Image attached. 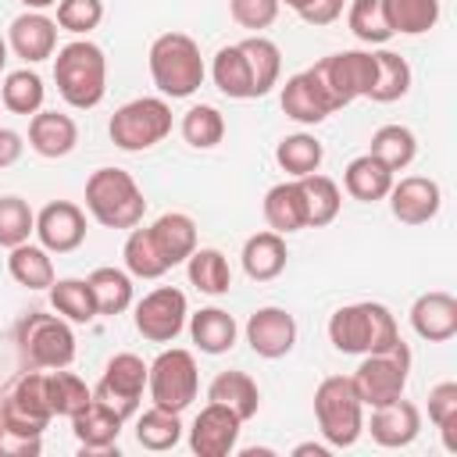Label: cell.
<instances>
[{"label":"cell","mask_w":457,"mask_h":457,"mask_svg":"<svg viewBox=\"0 0 457 457\" xmlns=\"http://www.w3.org/2000/svg\"><path fill=\"white\" fill-rule=\"evenodd\" d=\"M54 82L68 107L89 111L107 93V57L89 39H71L54 57Z\"/></svg>","instance_id":"1"},{"label":"cell","mask_w":457,"mask_h":457,"mask_svg":"<svg viewBox=\"0 0 457 457\" xmlns=\"http://www.w3.org/2000/svg\"><path fill=\"white\" fill-rule=\"evenodd\" d=\"M400 339V328H396V318L386 303H375V300H361V303H346L339 311H332L328 318V343L339 350V353H375V350H386Z\"/></svg>","instance_id":"2"},{"label":"cell","mask_w":457,"mask_h":457,"mask_svg":"<svg viewBox=\"0 0 457 457\" xmlns=\"http://www.w3.org/2000/svg\"><path fill=\"white\" fill-rule=\"evenodd\" d=\"M150 79L154 86L161 89V96H171V100H182V96H193L200 86H204V57H200V46L193 36L186 32H164L150 43Z\"/></svg>","instance_id":"3"},{"label":"cell","mask_w":457,"mask_h":457,"mask_svg":"<svg viewBox=\"0 0 457 457\" xmlns=\"http://www.w3.org/2000/svg\"><path fill=\"white\" fill-rule=\"evenodd\" d=\"M86 211L104 228H136L146 214V196L129 171L96 168L86 179Z\"/></svg>","instance_id":"4"},{"label":"cell","mask_w":457,"mask_h":457,"mask_svg":"<svg viewBox=\"0 0 457 457\" xmlns=\"http://www.w3.org/2000/svg\"><path fill=\"white\" fill-rule=\"evenodd\" d=\"M314 418L318 432L325 436L328 446L343 450L353 446L364 432V403L346 375H328L314 389Z\"/></svg>","instance_id":"5"},{"label":"cell","mask_w":457,"mask_h":457,"mask_svg":"<svg viewBox=\"0 0 457 457\" xmlns=\"http://www.w3.org/2000/svg\"><path fill=\"white\" fill-rule=\"evenodd\" d=\"M18 353L25 368H68L75 361V332L61 314L32 311L18 321Z\"/></svg>","instance_id":"6"},{"label":"cell","mask_w":457,"mask_h":457,"mask_svg":"<svg viewBox=\"0 0 457 457\" xmlns=\"http://www.w3.org/2000/svg\"><path fill=\"white\" fill-rule=\"evenodd\" d=\"M168 132H171V107H168L164 96H136V100L121 104L107 121L111 143L125 154L150 150Z\"/></svg>","instance_id":"7"},{"label":"cell","mask_w":457,"mask_h":457,"mask_svg":"<svg viewBox=\"0 0 457 457\" xmlns=\"http://www.w3.org/2000/svg\"><path fill=\"white\" fill-rule=\"evenodd\" d=\"M407 375H411V346L403 339H396L386 350L364 353V361L357 364L350 382L364 407H382V403H393L403 396Z\"/></svg>","instance_id":"8"},{"label":"cell","mask_w":457,"mask_h":457,"mask_svg":"<svg viewBox=\"0 0 457 457\" xmlns=\"http://www.w3.org/2000/svg\"><path fill=\"white\" fill-rule=\"evenodd\" d=\"M146 389L154 407H164L171 414H182L200 389V371H196V357L182 346L161 350L154 357V364H146Z\"/></svg>","instance_id":"9"},{"label":"cell","mask_w":457,"mask_h":457,"mask_svg":"<svg viewBox=\"0 0 457 457\" xmlns=\"http://www.w3.org/2000/svg\"><path fill=\"white\" fill-rule=\"evenodd\" d=\"M50 396H46V371L25 368L18 371L7 389L0 393V425L25 432V436H43L50 425Z\"/></svg>","instance_id":"10"},{"label":"cell","mask_w":457,"mask_h":457,"mask_svg":"<svg viewBox=\"0 0 457 457\" xmlns=\"http://www.w3.org/2000/svg\"><path fill=\"white\" fill-rule=\"evenodd\" d=\"M311 75L321 82V89L328 93L332 107H346L357 96H368L371 82H375V54L368 50H339L328 54L321 61L311 64Z\"/></svg>","instance_id":"11"},{"label":"cell","mask_w":457,"mask_h":457,"mask_svg":"<svg viewBox=\"0 0 457 457\" xmlns=\"http://www.w3.org/2000/svg\"><path fill=\"white\" fill-rule=\"evenodd\" d=\"M143 389H146V364H143V357L125 350V353H114L104 364V375H100L93 396L125 421V418H132L139 411Z\"/></svg>","instance_id":"12"},{"label":"cell","mask_w":457,"mask_h":457,"mask_svg":"<svg viewBox=\"0 0 457 457\" xmlns=\"http://www.w3.org/2000/svg\"><path fill=\"white\" fill-rule=\"evenodd\" d=\"M136 332L150 343H171L182 328H186V318H189V303H186V293L175 289V286H157L150 289L139 303H136Z\"/></svg>","instance_id":"13"},{"label":"cell","mask_w":457,"mask_h":457,"mask_svg":"<svg viewBox=\"0 0 457 457\" xmlns=\"http://www.w3.org/2000/svg\"><path fill=\"white\" fill-rule=\"evenodd\" d=\"M36 236L39 246L50 253H71L86 243V214L71 200H50L36 214Z\"/></svg>","instance_id":"14"},{"label":"cell","mask_w":457,"mask_h":457,"mask_svg":"<svg viewBox=\"0 0 457 457\" xmlns=\"http://www.w3.org/2000/svg\"><path fill=\"white\" fill-rule=\"evenodd\" d=\"M239 418L225 407V403H214L207 400V407L193 418V428H189V446L193 453L200 457H228L239 443Z\"/></svg>","instance_id":"15"},{"label":"cell","mask_w":457,"mask_h":457,"mask_svg":"<svg viewBox=\"0 0 457 457\" xmlns=\"http://www.w3.org/2000/svg\"><path fill=\"white\" fill-rule=\"evenodd\" d=\"M389 211L396 221L403 225H425L439 214L443 207V189L436 179H425V175H407L400 182L389 186Z\"/></svg>","instance_id":"16"},{"label":"cell","mask_w":457,"mask_h":457,"mask_svg":"<svg viewBox=\"0 0 457 457\" xmlns=\"http://www.w3.org/2000/svg\"><path fill=\"white\" fill-rule=\"evenodd\" d=\"M246 343L257 357L278 361L296 346V321L282 307H257L246 318Z\"/></svg>","instance_id":"17"},{"label":"cell","mask_w":457,"mask_h":457,"mask_svg":"<svg viewBox=\"0 0 457 457\" xmlns=\"http://www.w3.org/2000/svg\"><path fill=\"white\" fill-rule=\"evenodd\" d=\"M278 104H282L286 118H293V121H300V125H321L328 114H336L328 93H325L321 82L311 75V68H303V71H296V75L286 79V86H282V93H278Z\"/></svg>","instance_id":"18"},{"label":"cell","mask_w":457,"mask_h":457,"mask_svg":"<svg viewBox=\"0 0 457 457\" xmlns=\"http://www.w3.org/2000/svg\"><path fill=\"white\" fill-rule=\"evenodd\" d=\"M7 46L25 64H39V61L54 57V50H57V21L46 18L43 11H25V14H18L11 21Z\"/></svg>","instance_id":"19"},{"label":"cell","mask_w":457,"mask_h":457,"mask_svg":"<svg viewBox=\"0 0 457 457\" xmlns=\"http://www.w3.org/2000/svg\"><path fill=\"white\" fill-rule=\"evenodd\" d=\"M71 432H75V439H79V446L86 453H111V450H118L121 418L111 407H104L96 396H89L71 414Z\"/></svg>","instance_id":"20"},{"label":"cell","mask_w":457,"mask_h":457,"mask_svg":"<svg viewBox=\"0 0 457 457\" xmlns=\"http://www.w3.org/2000/svg\"><path fill=\"white\" fill-rule=\"evenodd\" d=\"M368 432L378 446H389V450H400V446H411L421 432V411L411 403V400H393V403H382V407H371V421H368Z\"/></svg>","instance_id":"21"},{"label":"cell","mask_w":457,"mask_h":457,"mask_svg":"<svg viewBox=\"0 0 457 457\" xmlns=\"http://www.w3.org/2000/svg\"><path fill=\"white\" fill-rule=\"evenodd\" d=\"M79 143V125L71 114H61V111H36L29 118V146L46 157V161H57V157H68Z\"/></svg>","instance_id":"22"},{"label":"cell","mask_w":457,"mask_h":457,"mask_svg":"<svg viewBox=\"0 0 457 457\" xmlns=\"http://www.w3.org/2000/svg\"><path fill=\"white\" fill-rule=\"evenodd\" d=\"M411 328L428 343H446L457 336V300L443 289L421 293L411 303Z\"/></svg>","instance_id":"23"},{"label":"cell","mask_w":457,"mask_h":457,"mask_svg":"<svg viewBox=\"0 0 457 457\" xmlns=\"http://www.w3.org/2000/svg\"><path fill=\"white\" fill-rule=\"evenodd\" d=\"M150 239H154L157 253L164 257V264L175 268L196 250V221L182 211H168L150 225Z\"/></svg>","instance_id":"24"},{"label":"cell","mask_w":457,"mask_h":457,"mask_svg":"<svg viewBox=\"0 0 457 457\" xmlns=\"http://www.w3.org/2000/svg\"><path fill=\"white\" fill-rule=\"evenodd\" d=\"M243 271L253 278V282H271L286 271V261H289V250H286V236L278 232H253L246 243H243Z\"/></svg>","instance_id":"25"},{"label":"cell","mask_w":457,"mask_h":457,"mask_svg":"<svg viewBox=\"0 0 457 457\" xmlns=\"http://www.w3.org/2000/svg\"><path fill=\"white\" fill-rule=\"evenodd\" d=\"M264 221L278 236H289V232L307 228V207H303V193H300V182L296 179L278 182V186H271L264 193Z\"/></svg>","instance_id":"26"},{"label":"cell","mask_w":457,"mask_h":457,"mask_svg":"<svg viewBox=\"0 0 457 457\" xmlns=\"http://www.w3.org/2000/svg\"><path fill=\"white\" fill-rule=\"evenodd\" d=\"M207 400L225 403L239 421H250L261 411V389L246 371H218L207 386Z\"/></svg>","instance_id":"27"},{"label":"cell","mask_w":457,"mask_h":457,"mask_svg":"<svg viewBox=\"0 0 457 457\" xmlns=\"http://www.w3.org/2000/svg\"><path fill=\"white\" fill-rule=\"evenodd\" d=\"M393 175H396V171H389L375 154H361V157H353V161L346 164L343 186H346V193H350L353 200L375 204V200H386V193H389V186H393Z\"/></svg>","instance_id":"28"},{"label":"cell","mask_w":457,"mask_h":457,"mask_svg":"<svg viewBox=\"0 0 457 457\" xmlns=\"http://www.w3.org/2000/svg\"><path fill=\"white\" fill-rule=\"evenodd\" d=\"M189 336H193V343H196L204 353L218 357V353H228V350L236 346L239 325H236V318H232L228 311H221V307H204V311L189 314Z\"/></svg>","instance_id":"29"},{"label":"cell","mask_w":457,"mask_h":457,"mask_svg":"<svg viewBox=\"0 0 457 457\" xmlns=\"http://www.w3.org/2000/svg\"><path fill=\"white\" fill-rule=\"evenodd\" d=\"M211 79L214 86L228 96V100H253L257 89H253V75H250V64H246V54L239 43L232 46H221L211 61Z\"/></svg>","instance_id":"30"},{"label":"cell","mask_w":457,"mask_h":457,"mask_svg":"<svg viewBox=\"0 0 457 457\" xmlns=\"http://www.w3.org/2000/svg\"><path fill=\"white\" fill-rule=\"evenodd\" d=\"M186 271H189V282L207 296H225L232 289V268L225 253L214 246H196L186 257Z\"/></svg>","instance_id":"31"},{"label":"cell","mask_w":457,"mask_h":457,"mask_svg":"<svg viewBox=\"0 0 457 457\" xmlns=\"http://www.w3.org/2000/svg\"><path fill=\"white\" fill-rule=\"evenodd\" d=\"M300 182V193H303V207H307V228H325L328 221H336L339 214V204H343V193L339 186L321 175V171H311Z\"/></svg>","instance_id":"32"},{"label":"cell","mask_w":457,"mask_h":457,"mask_svg":"<svg viewBox=\"0 0 457 457\" xmlns=\"http://www.w3.org/2000/svg\"><path fill=\"white\" fill-rule=\"evenodd\" d=\"M7 271L18 286L25 289H50L54 286V261L50 250L36 246V243H18L7 253Z\"/></svg>","instance_id":"33"},{"label":"cell","mask_w":457,"mask_h":457,"mask_svg":"<svg viewBox=\"0 0 457 457\" xmlns=\"http://www.w3.org/2000/svg\"><path fill=\"white\" fill-rule=\"evenodd\" d=\"M89 289H93V300H96V314H121L132 307V275L121 271V268H96L86 275Z\"/></svg>","instance_id":"34"},{"label":"cell","mask_w":457,"mask_h":457,"mask_svg":"<svg viewBox=\"0 0 457 457\" xmlns=\"http://www.w3.org/2000/svg\"><path fill=\"white\" fill-rule=\"evenodd\" d=\"M407 89H411V64L393 50H375V82L368 89V100L393 104L407 96Z\"/></svg>","instance_id":"35"},{"label":"cell","mask_w":457,"mask_h":457,"mask_svg":"<svg viewBox=\"0 0 457 457\" xmlns=\"http://www.w3.org/2000/svg\"><path fill=\"white\" fill-rule=\"evenodd\" d=\"M239 46H243V54H246V64H250L257 96L271 93V86H278V75H282V54H278V46H275L268 36H261V32L246 36Z\"/></svg>","instance_id":"36"},{"label":"cell","mask_w":457,"mask_h":457,"mask_svg":"<svg viewBox=\"0 0 457 457\" xmlns=\"http://www.w3.org/2000/svg\"><path fill=\"white\" fill-rule=\"evenodd\" d=\"M321 157H325V146L311 132H293V136L278 139V146H275L278 168L286 175H293V179H303V175L318 171L321 168Z\"/></svg>","instance_id":"37"},{"label":"cell","mask_w":457,"mask_h":457,"mask_svg":"<svg viewBox=\"0 0 457 457\" xmlns=\"http://www.w3.org/2000/svg\"><path fill=\"white\" fill-rule=\"evenodd\" d=\"M50 303L64 321H75V325H86L96 318V300L86 278H54Z\"/></svg>","instance_id":"38"},{"label":"cell","mask_w":457,"mask_h":457,"mask_svg":"<svg viewBox=\"0 0 457 457\" xmlns=\"http://www.w3.org/2000/svg\"><path fill=\"white\" fill-rule=\"evenodd\" d=\"M393 36H421L439 21V0H382Z\"/></svg>","instance_id":"39"},{"label":"cell","mask_w":457,"mask_h":457,"mask_svg":"<svg viewBox=\"0 0 457 457\" xmlns=\"http://www.w3.org/2000/svg\"><path fill=\"white\" fill-rule=\"evenodd\" d=\"M43 96H46V86H43V79H39L32 68L11 71V75L4 79V86H0V100H4V107H7L11 114L32 118V114L43 107Z\"/></svg>","instance_id":"40"},{"label":"cell","mask_w":457,"mask_h":457,"mask_svg":"<svg viewBox=\"0 0 457 457\" xmlns=\"http://www.w3.org/2000/svg\"><path fill=\"white\" fill-rule=\"evenodd\" d=\"M368 154H375L389 171H403L418 157V139L407 125H382V129H375Z\"/></svg>","instance_id":"41"},{"label":"cell","mask_w":457,"mask_h":457,"mask_svg":"<svg viewBox=\"0 0 457 457\" xmlns=\"http://www.w3.org/2000/svg\"><path fill=\"white\" fill-rule=\"evenodd\" d=\"M179 439H182V421H179V414H171V411H164V407H150V411H143V414L136 418V443H139L143 450L161 453V450H171Z\"/></svg>","instance_id":"42"},{"label":"cell","mask_w":457,"mask_h":457,"mask_svg":"<svg viewBox=\"0 0 457 457\" xmlns=\"http://www.w3.org/2000/svg\"><path fill=\"white\" fill-rule=\"evenodd\" d=\"M46 396H50L54 418H71V414L93 396V389H89L75 371L50 368V371H46Z\"/></svg>","instance_id":"43"},{"label":"cell","mask_w":457,"mask_h":457,"mask_svg":"<svg viewBox=\"0 0 457 457\" xmlns=\"http://www.w3.org/2000/svg\"><path fill=\"white\" fill-rule=\"evenodd\" d=\"M182 139L193 146V150H211L225 139V118L218 107L211 104H196L182 114Z\"/></svg>","instance_id":"44"},{"label":"cell","mask_w":457,"mask_h":457,"mask_svg":"<svg viewBox=\"0 0 457 457\" xmlns=\"http://www.w3.org/2000/svg\"><path fill=\"white\" fill-rule=\"evenodd\" d=\"M125 271L132 278H161L168 271L164 257L157 253L154 239H150V228H129V239H125Z\"/></svg>","instance_id":"45"},{"label":"cell","mask_w":457,"mask_h":457,"mask_svg":"<svg viewBox=\"0 0 457 457\" xmlns=\"http://www.w3.org/2000/svg\"><path fill=\"white\" fill-rule=\"evenodd\" d=\"M346 25H350V32H353L361 43H371V46H382L386 39H393V29H389V21H386L382 0H350Z\"/></svg>","instance_id":"46"},{"label":"cell","mask_w":457,"mask_h":457,"mask_svg":"<svg viewBox=\"0 0 457 457\" xmlns=\"http://www.w3.org/2000/svg\"><path fill=\"white\" fill-rule=\"evenodd\" d=\"M428 418L443 436V446L457 453V382H439L428 389Z\"/></svg>","instance_id":"47"},{"label":"cell","mask_w":457,"mask_h":457,"mask_svg":"<svg viewBox=\"0 0 457 457\" xmlns=\"http://www.w3.org/2000/svg\"><path fill=\"white\" fill-rule=\"evenodd\" d=\"M32 232H36V214H32L29 200L0 196V246L11 250L18 243H29Z\"/></svg>","instance_id":"48"},{"label":"cell","mask_w":457,"mask_h":457,"mask_svg":"<svg viewBox=\"0 0 457 457\" xmlns=\"http://www.w3.org/2000/svg\"><path fill=\"white\" fill-rule=\"evenodd\" d=\"M100 21H104V4L100 0H61L57 4V25L75 32V36L93 32Z\"/></svg>","instance_id":"49"},{"label":"cell","mask_w":457,"mask_h":457,"mask_svg":"<svg viewBox=\"0 0 457 457\" xmlns=\"http://www.w3.org/2000/svg\"><path fill=\"white\" fill-rule=\"evenodd\" d=\"M278 7H282L278 0H228L232 21L243 25V29H253V32L268 29L278 18Z\"/></svg>","instance_id":"50"},{"label":"cell","mask_w":457,"mask_h":457,"mask_svg":"<svg viewBox=\"0 0 457 457\" xmlns=\"http://www.w3.org/2000/svg\"><path fill=\"white\" fill-rule=\"evenodd\" d=\"M43 450V436H25L0 425V457H36Z\"/></svg>","instance_id":"51"},{"label":"cell","mask_w":457,"mask_h":457,"mask_svg":"<svg viewBox=\"0 0 457 457\" xmlns=\"http://www.w3.org/2000/svg\"><path fill=\"white\" fill-rule=\"evenodd\" d=\"M343 4H346V0H307L296 14H300L307 25H332V21L343 14Z\"/></svg>","instance_id":"52"},{"label":"cell","mask_w":457,"mask_h":457,"mask_svg":"<svg viewBox=\"0 0 457 457\" xmlns=\"http://www.w3.org/2000/svg\"><path fill=\"white\" fill-rule=\"evenodd\" d=\"M21 150H25L21 132H14V129H4V125H0V168L14 164V161L21 157Z\"/></svg>","instance_id":"53"},{"label":"cell","mask_w":457,"mask_h":457,"mask_svg":"<svg viewBox=\"0 0 457 457\" xmlns=\"http://www.w3.org/2000/svg\"><path fill=\"white\" fill-rule=\"evenodd\" d=\"M328 450H332V446H321V443H300V446H293L296 457H311V453H314V457H328Z\"/></svg>","instance_id":"54"},{"label":"cell","mask_w":457,"mask_h":457,"mask_svg":"<svg viewBox=\"0 0 457 457\" xmlns=\"http://www.w3.org/2000/svg\"><path fill=\"white\" fill-rule=\"evenodd\" d=\"M21 4H25V11H43V7H50L57 0H21Z\"/></svg>","instance_id":"55"},{"label":"cell","mask_w":457,"mask_h":457,"mask_svg":"<svg viewBox=\"0 0 457 457\" xmlns=\"http://www.w3.org/2000/svg\"><path fill=\"white\" fill-rule=\"evenodd\" d=\"M7 50H11V46H7V39H4V36H0V71H4V68H7Z\"/></svg>","instance_id":"56"},{"label":"cell","mask_w":457,"mask_h":457,"mask_svg":"<svg viewBox=\"0 0 457 457\" xmlns=\"http://www.w3.org/2000/svg\"><path fill=\"white\" fill-rule=\"evenodd\" d=\"M278 4H286V7H293V11H300L307 0H278Z\"/></svg>","instance_id":"57"}]
</instances>
